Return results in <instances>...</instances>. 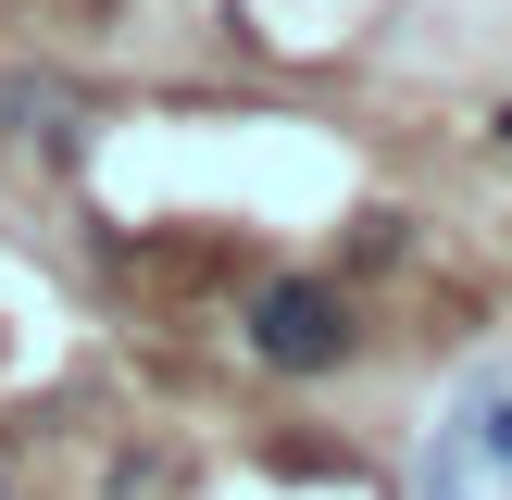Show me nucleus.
Wrapping results in <instances>:
<instances>
[{"instance_id": "obj_4", "label": "nucleus", "mask_w": 512, "mask_h": 500, "mask_svg": "<svg viewBox=\"0 0 512 500\" xmlns=\"http://www.w3.org/2000/svg\"><path fill=\"white\" fill-rule=\"evenodd\" d=\"M500 138H512V100H500Z\"/></svg>"}, {"instance_id": "obj_3", "label": "nucleus", "mask_w": 512, "mask_h": 500, "mask_svg": "<svg viewBox=\"0 0 512 500\" xmlns=\"http://www.w3.org/2000/svg\"><path fill=\"white\" fill-rule=\"evenodd\" d=\"M0 113H13L25 138H50V150H75V100H63V88H38V75H0Z\"/></svg>"}, {"instance_id": "obj_2", "label": "nucleus", "mask_w": 512, "mask_h": 500, "mask_svg": "<svg viewBox=\"0 0 512 500\" xmlns=\"http://www.w3.org/2000/svg\"><path fill=\"white\" fill-rule=\"evenodd\" d=\"M250 350H263L275 375H325V363L350 350V300L325 288V275H275L263 313H250Z\"/></svg>"}, {"instance_id": "obj_1", "label": "nucleus", "mask_w": 512, "mask_h": 500, "mask_svg": "<svg viewBox=\"0 0 512 500\" xmlns=\"http://www.w3.org/2000/svg\"><path fill=\"white\" fill-rule=\"evenodd\" d=\"M413 500H512V363H475L413 450Z\"/></svg>"}]
</instances>
